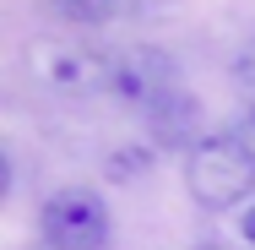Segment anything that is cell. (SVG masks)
Returning <instances> with one entry per match:
<instances>
[{"mask_svg":"<svg viewBox=\"0 0 255 250\" xmlns=\"http://www.w3.org/2000/svg\"><path fill=\"white\" fill-rule=\"evenodd\" d=\"M185 191L196 207H239L255 196V147L228 125V131H212L196 152H185Z\"/></svg>","mask_w":255,"mask_h":250,"instance_id":"cell-1","label":"cell"},{"mask_svg":"<svg viewBox=\"0 0 255 250\" xmlns=\"http://www.w3.org/2000/svg\"><path fill=\"white\" fill-rule=\"evenodd\" d=\"M109 87L130 103V109H141V114H152V109H163L174 93H185L179 65H174L163 49H152V44H136V49L114 54V76H109Z\"/></svg>","mask_w":255,"mask_h":250,"instance_id":"cell-4","label":"cell"},{"mask_svg":"<svg viewBox=\"0 0 255 250\" xmlns=\"http://www.w3.org/2000/svg\"><path fill=\"white\" fill-rule=\"evenodd\" d=\"M234 76H239V87H250V93H255V38L234 54Z\"/></svg>","mask_w":255,"mask_h":250,"instance_id":"cell-8","label":"cell"},{"mask_svg":"<svg viewBox=\"0 0 255 250\" xmlns=\"http://www.w3.org/2000/svg\"><path fill=\"white\" fill-rule=\"evenodd\" d=\"M38 250H44V245H38Z\"/></svg>","mask_w":255,"mask_h":250,"instance_id":"cell-11","label":"cell"},{"mask_svg":"<svg viewBox=\"0 0 255 250\" xmlns=\"http://www.w3.org/2000/svg\"><path fill=\"white\" fill-rule=\"evenodd\" d=\"M38 234L49 250H109V207L82 185H65L38 207Z\"/></svg>","mask_w":255,"mask_h":250,"instance_id":"cell-2","label":"cell"},{"mask_svg":"<svg viewBox=\"0 0 255 250\" xmlns=\"http://www.w3.org/2000/svg\"><path fill=\"white\" fill-rule=\"evenodd\" d=\"M27 65L49 93H71V98L98 93L114 76V60H103L87 38H44V44L27 49Z\"/></svg>","mask_w":255,"mask_h":250,"instance_id":"cell-3","label":"cell"},{"mask_svg":"<svg viewBox=\"0 0 255 250\" xmlns=\"http://www.w3.org/2000/svg\"><path fill=\"white\" fill-rule=\"evenodd\" d=\"M196 250H223V245H196Z\"/></svg>","mask_w":255,"mask_h":250,"instance_id":"cell-10","label":"cell"},{"mask_svg":"<svg viewBox=\"0 0 255 250\" xmlns=\"http://www.w3.org/2000/svg\"><path fill=\"white\" fill-rule=\"evenodd\" d=\"M147 131H152V142L157 147H185V152H196L212 136V131H201V103H196V93L185 87V93H174V98L163 103V109H152L147 114Z\"/></svg>","mask_w":255,"mask_h":250,"instance_id":"cell-5","label":"cell"},{"mask_svg":"<svg viewBox=\"0 0 255 250\" xmlns=\"http://www.w3.org/2000/svg\"><path fill=\"white\" fill-rule=\"evenodd\" d=\"M141 169H147V147H130V152L120 147L114 158H109V174H114V180H136Z\"/></svg>","mask_w":255,"mask_h":250,"instance_id":"cell-7","label":"cell"},{"mask_svg":"<svg viewBox=\"0 0 255 250\" xmlns=\"http://www.w3.org/2000/svg\"><path fill=\"white\" fill-rule=\"evenodd\" d=\"M49 5L65 16V22H82V27H87V22H114V16H125L136 0H49Z\"/></svg>","mask_w":255,"mask_h":250,"instance_id":"cell-6","label":"cell"},{"mask_svg":"<svg viewBox=\"0 0 255 250\" xmlns=\"http://www.w3.org/2000/svg\"><path fill=\"white\" fill-rule=\"evenodd\" d=\"M239 240H245V245L255 250V201L245 207V218H239Z\"/></svg>","mask_w":255,"mask_h":250,"instance_id":"cell-9","label":"cell"}]
</instances>
